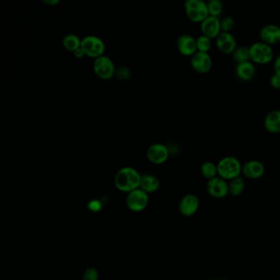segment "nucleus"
<instances>
[{"mask_svg":"<svg viewBox=\"0 0 280 280\" xmlns=\"http://www.w3.org/2000/svg\"><path fill=\"white\" fill-rule=\"evenodd\" d=\"M160 187V182L156 176L150 175V174L141 176L140 188L146 193L149 194V193H156V191H158Z\"/></svg>","mask_w":280,"mask_h":280,"instance_id":"nucleus-19","label":"nucleus"},{"mask_svg":"<svg viewBox=\"0 0 280 280\" xmlns=\"http://www.w3.org/2000/svg\"><path fill=\"white\" fill-rule=\"evenodd\" d=\"M95 74L104 80H109L115 75V67L112 59L105 55L98 57L93 63Z\"/></svg>","mask_w":280,"mask_h":280,"instance_id":"nucleus-6","label":"nucleus"},{"mask_svg":"<svg viewBox=\"0 0 280 280\" xmlns=\"http://www.w3.org/2000/svg\"><path fill=\"white\" fill-rule=\"evenodd\" d=\"M249 48L251 54V60L255 63L265 64L272 61L274 58V50L271 44L260 40V41L254 42Z\"/></svg>","mask_w":280,"mask_h":280,"instance_id":"nucleus-4","label":"nucleus"},{"mask_svg":"<svg viewBox=\"0 0 280 280\" xmlns=\"http://www.w3.org/2000/svg\"></svg>","mask_w":280,"mask_h":280,"instance_id":"nucleus-33","label":"nucleus"},{"mask_svg":"<svg viewBox=\"0 0 280 280\" xmlns=\"http://www.w3.org/2000/svg\"><path fill=\"white\" fill-rule=\"evenodd\" d=\"M127 206L133 212H141L145 210L149 204L148 193L141 188H137L127 194Z\"/></svg>","mask_w":280,"mask_h":280,"instance_id":"nucleus-7","label":"nucleus"},{"mask_svg":"<svg viewBox=\"0 0 280 280\" xmlns=\"http://www.w3.org/2000/svg\"><path fill=\"white\" fill-rule=\"evenodd\" d=\"M217 168L219 177L230 181L240 176L242 171V164L235 156H228L219 160Z\"/></svg>","mask_w":280,"mask_h":280,"instance_id":"nucleus-2","label":"nucleus"},{"mask_svg":"<svg viewBox=\"0 0 280 280\" xmlns=\"http://www.w3.org/2000/svg\"><path fill=\"white\" fill-rule=\"evenodd\" d=\"M264 125L271 133L280 132V110L270 111L265 118Z\"/></svg>","mask_w":280,"mask_h":280,"instance_id":"nucleus-18","label":"nucleus"},{"mask_svg":"<svg viewBox=\"0 0 280 280\" xmlns=\"http://www.w3.org/2000/svg\"><path fill=\"white\" fill-rule=\"evenodd\" d=\"M83 280H99V272L95 268H88L83 275Z\"/></svg>","mask_w":280,"mask_h":280,"instance_id":"nucleus-27","label":"nucleus"},{"mask_svg":"<svg viewBox=\"0 0 280 280\" xmlns=\"http://www.w3.org/2000/svg\"><path fill=\"white\" fill-rule=\"evenodd\" d=\"M87 207L90 211L100 212L103 209V204L100 200H91L88 203Z\"/></svg>","mask_w":280,"mask_h":280,"instance_id":"nucleus-28","label":"nucleus"},{"mask_svg":"<svg viewBox=\"0 0 280 280\" xmlns=\"http://www.w3.org/2000/svg\"><path fill=\"white\" fill-rule=\"evenodd\" d=\"M149 160L156 164H160L168 160L169 151L168 147L162 143L152 144L146 151Z\"/></svg>","mask_w":280,"mask_h":280,"instance_id":"nucleus-11","label":"nucleus"},{"mask_svg":"<svg viewBox=\"0 0 280 280\" xmlns=\"http://www.w3.org/2000/svg\"><path fill=\"white\" fill-rule=\"evenodd\" d=\"M235 71H236V75L239 79L242 80H250L256 74V67L251 60H249L237 64Z\"/></svg>","mask_w":280,"mask_h":280,"instance_id":"nucleus-17","label":"nucleus"},{"mask_svg":"<svg viewBox=\"0 0 280 280\" xmlns=\"http://www.w3.org/2000/svg\"><path fill=\"white\" fill-rule=\"evenodd\" d=\"M200 30L203 35L210 37V39L216 38L222 32L221 23L219 17L209 15L205 20L200 22Z\"/></svg>","mask_w":280,"mask_h":280,"instance_id":"nucleus-12","label":"nucleus"},{"mask_svg":"<svg viewBox=\"0 0 280 280\" xmlns=\"http://www.w3.org/2000/svg\"><path fill=\"white\" fill-rule=\"evenodd\" d=\"M80 47L84 49L85 55L95 59L104 55L105 50V42L100 37L93 35H89L81 39Z\"/></svg>","mask_w":280,"mask_h":280,"instance_id":"nucleus-5","label":"nucleus"},{"mask_svg":"<svg viewBox=\"0 0 280 280\" xmlns=\"http://www.w3.org/2000/svg\"><path fill=\"white\" fill-rule=\"evenodd\" d=\"M220 23H221L222 31L229 32H230L231 30L234 29L235 24H236L235 19L231 16H226L224 18H222Z\"/></svg>","mask_w":280,"mask_h":280,"instance_id":"nucleus-26","label":"nucleus"},{"mask_svg":"<svg viewBox=\"0 0 280 280\" xmlns=\"http://www.w3.org/2000/svg\"><path fill=\"white\" fill-rule=\"evenodd\" d=\"M73 53H74V55H75L78 59H81L82 57L85 55V51H84V49H83L81 47L78 48V49H76L75 51L73 52Z\"/></svg>","mask_w":280,"mask_h":280,"instance_id":"nucleus-31","label":"nucleus"},{"mask_svg":"<svg viewBox=\"0 0 280 280\" xmlns=\"http://www.w3.org/2000/svg\"><path fill=\"white\" fill-rule=\"evenodd\" d=\"M200 172L208 180L216 177L218 174V168L216 163L212 161H205L200 166Z\"/></svg>","mask_w":280,"mask_h":280,"instance_id":"nucleus-23","label":"nucleus"},{"mask_svg":"<svg viewBox=\"0 0 280 280\" xmlns=\"http://www.w3.org/2000/svg\"><path fill=\"white\" fill-rule=\"evenodd\" d=\"M246 188V183L243 178L239 176L238 178H234L229 183V194L234 197H239L243 193Z\"/></svg>","mask_w":280,"mask_h":280,"instance_id":"nucleus-20","label":"nucleus"},{"mask_svg":"<svg viewBox=\"0 0 280 280\" xmlns=\"http://www.w3.org/2000/svg\"><path fill=\"white\" fill-rule=\"evenodd\" d=\"M207 6L210 15L215 17H219L224 8V5L221 0H209L207 2Z\"/></svg>","mask_w":280,"mask_h":280,"instance_id":"nucleus-24","label":"nucleus"},{"mask_svg":"<svg viewBox=\"0 0 280 280\" xmlns=\"http://www.w3.org/2000/svg\"><path fill=\"white\" fill-rule=\"evenodd\" d=\"M191 65L198 73H208L211 69L213 60L208 52L198 50L191 57Z\"/></svg>","mask_w":280,"mask_h":280,"instance_id":"nucleus-9","label":"nucleus"},{"mask_svg":"<svg viewBox=\"0 0 280 280\" xmlns=\"http://www.w3.org/2000/svg\"><path fill=\"white\" fill-rule=\"evenodd\" d=\"M177 46L181 54L185 56H193L198 50L197 39L189 34L181 35L177 40Z\"/></svg>","mask_w":280,"mask_h":280,"instance_id":"nucleus-14","label":"nucleus"},{"mask_svg":"<svg viewBox=\"0 0 280 280\" xmlns=\"http://www.w3.org/2000/svg\"><path fill=\"white\" fill-rule=\"evenodd\" d=\"M184 8L188 18L194 22H201L210 15L207 2L204 0H186Z\"/></svg>","mask_w":280,"mask_h":280,"instance_id":"nucleus-3","label":"nucleus"},{"mask_svg":"<svg viewBox=\"0 0 280 280\" xmlns=\"http://www.w3.org/2000/svg\"><path fill=\"white\" fill-rule=\"evenodd\" d=\"M141 180V175L137 169L132 167H123L116 173L115 184L119 190L129 193L140 188Z\"/></svg>","mask_w":280,"mask_h":280,"instance_id":"nucleus-1","label":"nucleus"},{"mask_svg":"<svg viewBox=\"0 0 280 280\" xmlns=\"http://www.w3.org/2000/svg\"><path fill=\"white\" fill-rule=\"evenodd\" d=\"M261 40L267 44H276L280 41V27L276 24H266L260 30Z\"/></svg>","mask_w":280,"mask_h":280,"instance_id":"nucleus-16","label":"nucleus"},{"mask_svg":"<svg viewBox=\"0 0 280 280\" xmlns=\"http://www.w3.org/2000/svg\"><path fill=\"white\" fill-rule=\"evenodd\" d=\"M197 44L199 51L208 52L211 47V39L210 37L201 34L197 38Z\"/></svg>","mask_w":280,"mask_h":280,"instance_id":"nucleus-25","label":"nucleus"},{"mask_svg":"<svg viewBox=\"0 0 280 280\" xmlns=\"http://www.w3.org/2000/svg\"><path fill=\"white\" fill-rule=\"evenodd\" d=\"M270 82H271L272 87L280 89V74L274 73L273 75L271 76V79H270Z\"/></svg>","mask_w":280,"mask_h":280,"instance_id":"nucleus-29","label":"nucleus"},{"mask_svg":"<svg viewBox=\"0 0 280 280\" xmlns=\"http://www.w3.org/2000/svg\"><path fill=\"white\" fill-rule=\"evenodd\" d=\"M216 45L218 49L224 54H233L234 49L238 46L236 38L234 35L223 31L216 37Z\"/></svg>","mask_w":280,"mask_h":280,"instance_id":"nucleus-13","label":"nucleus"},{"mask_svg":"<svg viewBox=\"0 0 280 280\" xmlns=\"http://www.w3.org/2000/svg\"><path fill=\"white\" fill-rule=\"evenodd\" d=\"M63 44L65 49L69 51H75L76 49L80 48L81 44V39L76 34L67 35L63 40Z\"/></svg>","mask_w":280,"mask_h":280,"instance_id":"nucleus-22","label":"nucleus"},{"mask_svg":"<svg viewBox=\"0 0 280 280\" xmlns=\"http://www.w3.org/2000/svg\"><path fill=\"white\" fill-rule=\"evenodd\" d=\"M265 165L258 160H250L242 164V171L244 176L250 179H258L265 173Z\"/></svg>","mask_w":280,"mask_h":280,"instance_id":"nucleus-15","label":"nucleus"},{"mask_svg":"<svg viewBox=\"0 0 280 280\" xmlns=\"http://www.w3.org/2000/svg\"><path fill=\"white\" fill-rule=\"evenodd\" d=\"M200 208V199L198 196L189 193L181 199L179 211L185 217H191L198 211Z\"/></svg>","mask_w":280,"mask_h":280,"instance_id":"nucleus-10","label":"nucleus"},{"mask_svg":"<svg viewBox=\"0 0 280 280\" xmlns=\"http://www.w3.org/2000/svg\"><path fill=\"white\" fill-rule=\"evenodd\" d=\"M274 71H275V73L280 74V54L276 57L275 61H274Z\"/></svg>","mask_w":280,"mask_h":280,"instance_id":"nucleus-30","label":"nucleus"},{"mask_svg":"<svg viewBox=\"0 0 280 280\" xmlns=\"http://www.w3.org/2000/svg\"><path fill=\"white\" fill-rule=\"evenodd\" d=\"M206 190L212 198L223 199L229 194V183L224 178L216 176L208 180Z\"/></svg>","mask_w":280,"mask_h":280,"instance_id":"nucleus-8","label":"nucleus"},{"mask_svg":"<svg viewBox=\"0 0 280 280\" xmlns=\"http://www.w3.org/2000/svg\"><path fill=\"white\" fill-rule=\"evenodd\" d=\"M232 55H233V59H234V61L237 62L238 64L251 60L250 48L245 46V45L237 46Z\"/></svg>","mask_w":280,"mask_h":280,"instance_id":"nucleus-21","label":"nucleus"},{"mask_svg":"<svg viewBox=\"0 0 280 280\" xmlns=\"http://www.w3.org/2000/svg\"><path fill=\"white\" fill-rule=\"evenodd\" d=\"M43 2H45L46 4L55 5L57 3H59V0H44Z\"/></svg>","mask_w":280,"mask_h":280,"instance_id":"nucleus-32","label":"nucleus"}]
</instances>
